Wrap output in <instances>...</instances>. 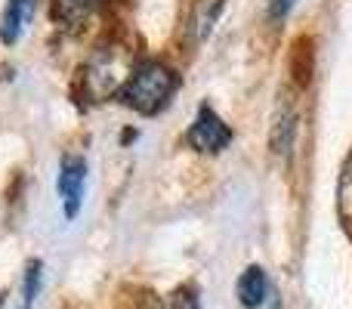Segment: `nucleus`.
Masks as SVG:
<instances>
[{"label": "nucleus", "instance_id": "1", "mask_svg": "<svg viewBox=\"0 0 352 309\" xmlns=\"http://www.w3.org/2000/svg\"><path fill=\"white\" fill-rule=\"evenodd\" d=\"M179 90V74L161 59H142L133 65L124 90L118 93L127 109L140 111V115H158L173 93Z\"/></svg>", "mask_w": 352, "mask_h": 309}, {"label": "nucleus", "instance_id": "2", "mask_svg": "<svg viewBox=\"0 0 352 309\" xmlns=\"http://www.w3.org/2000/svg\"><path fill=\"white\" fill-rule=\"evenodd\" d=\"M130 72H133V65H130L127 50L118 47V43H105V47H99L96 53L90 56L87 68H84L87 96H90L93 103H102V99L118 96V93L124 90V84H127Z\"/></svg>", "mask_w": 352, "mask_h": 309}, {"label": "nucleus", "instance_id": "3", "mask_svg": "<svg viewBox=\"0 0 352 309\" xmlns=\"http://www.w3.org/2000/svg\"><path fill=\"white\" fill-rule=\"evenodd\" d=\"M186 140L195 152L213 155V152H223L232 142V130H229V124H223V118H219L210 105H201L192 127H188V134H186Z\"/></svg>", "mask_w": 352, "mask_h": 309}, {"label": "nucleus", "instance_id": "4", "mask_svg": "<svg viewBox=\"0 0 352 309\" xmlns=\"http://www.w3.org/2000/svg\"><path fill=\"white\" fill-rule=\"evenodd\" d=\"M84 182H87V161L78 155H65L62 158V167H59V198H62V211L65 217H78L80 211V201H84Z\"/></svg>", "mask_w": 352, "mask_h": 309}, {"label": "nucleus", "instance_id": "5", "mask_svg": "<svg viewBox=\"0 0 352 309\" xmlns=\"http://www.w3.org/2000/svg\"><path fill=\"white\" fill-rule=\"evenodd\" d=\"M223 3L226 0H192V6H188V19H186L188 41L201 43L207 34H210L213 25H217V19H219V12H223Z\"/></svg>", "mask_w": 352, "mask_h": 309}, {"label": "nucleus", "instance_id": "6", "mask_svg": "<svg viewBox=\"0 0 352 309\" xmlns=\"http://www.w3.org/2000/svg\"><path fill=\"white\" fill-rule=\"evenodd\" d=\"M34 10H37V0H6L3 19H0V41L16 43L25 34V28H28Z\"/></svg>", "mask_w": 352, "mask_h": 309}, {"label": "nucleus", "instance_id": "7", "mask_svg": "<svg viewBox=\"0 0 352 309\" xmlns=\"http://www.w3.org/2000/svg\"><path fill=\"white\" fill-rule=\"evenodd\" d=\"M235 294L244 309H260L269 300V275L263 266H248L235 285Z\"/></svg>", "mask_w": 352, "mask_h": 309}, {"label": "nucleus", "instance_id": "8", "mask_svg": "<svg viewBox=\"0 0 352 309\" xmlns=\"http://www.w3.org/2000/svg\"><path fill=\"white\" fill-rule=\"evenodd\" d=\"M99 10V0H53V16L62 25H80Z\"/></svg>", "mask_w": 352, "mask_h": 309}, {"label": "nucleus", "instance_id": "9", "mask_svg": "<svg viewBox=\"0 0 352 309\" xmlns=\"http://www.w3.org/2000/svg\"><path fill=\"white\" fill-rule=\"evenodd\" d=\"M41 279H43V263L41 260H31L28 269H25V288H22V297H25V309L37 300V291H41Z\"/></svg>", "mask_w": 352, "mask_h": 309}, {"label": "nucleus", "instance_id": "10", "mask_svg": "<svg viewBox=\"0 0 352 309\" xmlns=\"http://www.w3.org/2000/svg\"><path fill=\"white\" fill-rule=\"evenodd\" d=\"M340 211H343V217L349 220V213H352V158L346 161L343 176H340Z\"/></svg>", "mask_w": 352, "mask_h": 309}, {"label": "nucleus", "instance_id": "11", "mask_svg": "<svg viewBox=\"0 0 352 309\" xmlns=\"http://www.w3.org/2000/svg\"><path fill=\"white\" fill-rule=\"evenodd\" d=\"M294 0H269L266 3V12L272 22H281V19H287V12H291Z\"/></svg>", "mask_w": 352, "mask_h": 309}, {"label": "nucleus", "instance_id": "12", "mask_svg": "<svg viewBox=\"0 0 352 309\" xmlns=\"http://www.w3.org/2000/svg\"><path fill=\"white\" fill-rule=\"evenodd\" d=\"M173 309H201V306H198V294L192 291V297L186 300V288H182V291L173 297Z\"/></svg>", "mask_w": 352, "mask_h": 309}]
</instances>
